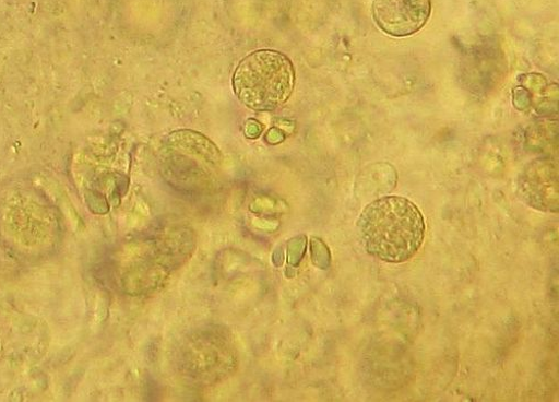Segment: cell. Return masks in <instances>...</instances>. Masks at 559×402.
I'll return each instance as SVG.
<instances>
[{"instance_id":"cell-4","label":"cell","mask_w":559,"mask_h":402,"mask_svg":"<svg viewBox=\"0 0 559 402\" xmlns=\"http://www.w3.org/2000/svg\"><path fill=\"white\" fill-rule=\"evenodd\" d=\"M520 192L523 200L534 209L547 212H557V165L549 159H538L533 162L521 175Z\"/></svg>"},{"instance_id":"cell-6","label":"cell","mask_w":559,"mask_h":402,"mask_svg":"<svg viewBox=\"0 0 559 402\" xmlns=\"http://www.w3.org/2000/svg\"><path fill=\"white\" fill-rule=\"evenodd\" d=\"M310 252L312 263L318 267L319 270H329L332 264V252L328 245L321 239L313 237L310 240Z\"/></svg>"},{"instance_id":"cell-3","label":"cell","mask_w":559,"mask_h":402,"mask_svg":"<svg viewBox=\"0 0 559 402\" xmlns=\"http://www.w3.org/2000/svg\"><path fill=\"white\" fill-rule=\"evenodd\" d=\"M431 0H374L372 16L385 34L407 37L421 31L431 16Z\"/></svg>"},{"instance_id":"cell-7","label":"cell","mask_w":559,"mask_h":402,"mask_svg":"<svg viewBox=\"0 0 559 402\" xmlns=\"http://www.w3.org/2000/svg\"><path fill=\"white\" fill-rule=\"evenodd\" d=\"M308 239L305 235H299L290 239L287 244V259L290 267H298L307 251Z\"/></svg>"},{"instance_id":"cell-2","label":"cell","mask_w":559,"mask_h":402,"mask_svg":"<svg viewBox=\"0 0 559 402\" xmlns=\"http://www.w3.org/2000/svg\"><path fill=\"white\" fill-rule=\"evenodd\" d=\"M295 82L293 62L285 55L272 50L248 56L233 76L237 97L255 111L283 107L294 93Z\"/></svg>"},{"instance_id":"cell-8","label":"cell","mask_w":559,"mask_h":402,"mask_svg":"<svg viewBox=\"0 0 559 402\" xmlns=\"http://www.w3.org/2000/svg\"><path fill=\"white\" fill-rule=\"evenodd\" d=\"M285 259H286V255H285L284 249L283 248H276L274 253H273V256H272V260H273L274 265L282 267L285 263Z\"/></svg>"},{"instance_id":"cell-1","label":"cell","mask_w":559,"mask_h":402,"mask_svg":"<svg viewBox=\"0 0 559 402\" xmlns=\"http://www.w3.org/2000/svg\"><path fill=\"white\" fill-rule=\"evenodd\" d=\"M357 226L365 250L390 263L411 260L426 237V221L421 211L409 200L395 196L368 204Z\"/></svg>"},{"instance_id":"cell-5","label":"cell","mask_w":559,"mask_h":402,"mask_svg":"<svg viewBox=\"0 0 559 402\" xmlns=\"http://www.w3.org/2000/svg\"><path fill=\"white\" fill-rule=\"evenodd\" d=\"M169 145L180 152L198 155L212 164L221 161L217 146L202 133L193 130L174 131L169 137Z\"/></svg>"}]
</instances>
